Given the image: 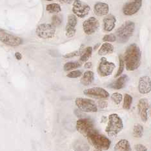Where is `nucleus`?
Returning <instances> with one entry per match:
<instances>
[{
    "label": "nucleus",
    "mask_w": 151,
    "mask_h": 151,
    "mask_svg": "<svg viewBox=\"0 0 151 151\" xmlns=\"http://www.w3.org/2000/svg\"><path fill=\"white\" fill-rule=\"evenodd\" d=\"M78 54H79V53L78 51H74V52H70V53H68V54L64 55L63 57L65 58H73V57L78 56Z\"/></svg>",
    "instance_id": "f704fd0d"
},
{
    "label": "nucleus",
    "mask_w": 151,
    "mask_h": 151,
    "mask_svg": "<svg viewBox=\"0 0 151 151\" xmlns=\"http://www.w3.org/2000/svg\"><path fill=\"white\" fill-rule=\"evenodd\" d=\"M82 63L80 61H70V62H67L64 65V70L65 71H70L76 68H78L81 66Z\"/></svg>",
    "instance_id": "393cba45"
},
{
    "label": "nucleus",
    "mask_w": 151,
    "mask_h": 151,
    "mask_svg": "<svg viewBox=\"0 0 151 151\" xmlns=\"http://www.w3.org/2000/svg\"><path fill=\"white\" fill-rule=\"evenodd\" d=\"M149 108V101L146 98L140 99L138 104V110L139 117L143 122H146L148 119Z\"/></svg>",
    "instance_id": "4468645a"
},
{
    "label": "nucleus",
    "mask_w": 151,
    "mask_h": 151,
    "mask_svg": "<svg viewBox=\"0 0 151 151\" xmlns=\"http://www.w3.org/2000/svg\"><path fill=\"white\" fill-rule=\"evenodd\" d=\"M115 67L114 63L110 62L107 58L102 57L98 67V73L101 77H107L112 74Z\"/></svg>",
    "instance_id": "6e6552de"
},
{
    "label": "nucleus",
    "mask_w": 151,
    "mask_h": 151,
    "mask_svg": "<svg viewBox=\"0 0 151 151\" xmlns=\"http://www.w3.org/2000/svg\"><path fill=\"white\" fill-rule=\"evenodd\" d=\"M36 32L37 36L41 38H52L56 34V27L49 23L41 24L37 27Z\"/></svg>",
    "instance_id": "423d86ee"
},
{
    "label": "nucleus",
    "mask_w": 151,
    "mask_h": 151,
    "mask_svg": "<svg viewBox=\"0 0 151 151\" xmlns=\"http://www.w3.org/2000/svg\"><path fill=\"white\" fill-rule=\"evenodd\" d=\"M114 46L111 43L105 42L101 45V47L98 50V54L101 56H105V55L112 54L114 52Z\"/></svg>",
    "instance_id": "4be33fe9"
},
{
    "label": "nucleus",
    "mask_w": 151,
    "mask_h": 151,
    "mask_svg": "<svg viewBox=\"0 0 151 151\" xmlns=\"http://www.w3.org/2000/svg\"><path fill=\"white\" fill-rule=\"evenodd\" d=\"M15 57L18 60H22V55L19 52H16L15 54Z\"/></svg>",
    "instance_id": "58836bf2"
},
{
    "label": "nucleus",
    "mask_w": 151,
    "mask_h": 151,
    "mask_svg": "<svg viewBox=\"0 0 151 151\" xmlns=\"http://www.w3.org/2000/svg\"><path fill=\"white\" fill-rule=\"evenodd\" d=\"M75 104L81 111L85 112H96L98 109L94 101L87 98H77Z\"/></svg>",
    "instance_id": "39448f33"
},
{
    "label": "nucleus",
    "mask_w": 151,
    "mask_h": 151,
    "mask_svg": "<svg viewBox=\"0 0 151 151\" xmlns=\"http://www.w3.org/2000/svg\"><path fill=\"white\" fill-rule=\"evenodd\" d=\"M94 151H102V150H97V149H96V150H95Z\"/></svg>",
    "instance_id": "ea45409f"
},
{
    "label": "nucleus",
    "mask_w": 151,
    "mask_h": 151,
    "mask_svg": "<svg viewBox=\"0 0 151 151\" xmlns=\"http://www.w3.org/2000/svg\"><path fill=\"white\" fill-rule=\"evenodd\" d=\"M142 6V0H132L123 5L122 12L125 16H133L139 11Z\"/></svg>",
    "instance_id": "9d476101"
},
{
    "label": "nucleus",
    "mask_w": 151,
    "mask_h": 151,
    "mask_svg": "<svg viewBox=\"0 0 151 151\" xmlns=\"http://www.w3.org/2000/svg\"><path fill=\"white\" fill-rule=\"evenodd\" d=\"M123 58L127 70L134 71L138 69L141 63L142 58V53L138 45L136 43L130 44L127 48Z\"/></svg>",
    "instance_id": "f257e3e1"
},
{
    "label": "nucleus",
    "mask_w": 151,
    "mask_h": 151,
    "mask_svg": "<svg viewBox=\"0 0 151 151\" xmlns=\"http://www.w3.org/2000/svg\"><path fill=\"white\" fill-rule=\"evenodd\" d=\"M0 41L6 45L13 47H18L23 43V40L20 37L5 32L0 33Z\"/></svg>",
    "instance_id": "ddd939ff"
},
{
    "label": "nucleus",
    "mask_w": 151,
    "mask_h": 151,
    "mask_svg": "<svg viewBox=\"0 0 151 151\" xmlns=\"http://www.w3.org/2000/svg\"><path fill=\"white\" fill-rule=\"evenodd\" d=\"M88 142L97 150H108L111 145V142L107 137L99 134L96 130H93L86 137Z\"/></svg>",
    "instance_id": "f03ea898"
},
{
    "label": "nucleus",
    "mask_w": 151,
    "mask_h": 151,
    "mask_svg": "<svg viewBox=\"0 0 151 151\" xmlns=\"http://www.w3.org/2000/svg\"><path fill=\"white\" fill-rule=\"evenodd\" d=\"M46 10L49 13H59L61 11V6L58 3H51L47 5Z\"/></svg>",
    "instance_id": "cd10ccee"
},
{
    "label": "nucleus",
    "mask_w": 151,
    "mask_h": 151,
    "mask_svg": "<svg viewBox=\"0 0 151 151\" xmlns=\"http://www.w3.org/2000/svg\"><path fill=\"white\" fill-rule=\"evenodd\" d=\"M102 40L104 42L112 43L116 41V37L114 34H108L104 36V37L102 38Z\"/></svg>",
    "instance_id": "7c9ffc66"
},
{
    "label": "nucleus",
    "mask_w": 151,
    "mask_h": 151,
    "mask_svg": "<svg viewBox=\"0 0 151 151\" xmlns=\"http://www.w3.org/2000/svg\"><path fill=\"white\" fill-rule=\"evenodd\" d=\"M144 129L142 125H141L139 123L135 124L133 127V136L134 138H140L143 135Z\"/></svg>",
    "instance_id": "a878e982"
},
{
    "label": "nucleus",
    "mask_w": 151,
    "mask_h": 151,
    "mask_svg": "<svg viewBox=\"0 0 151 151\" xmlns=\"http://www.w3.org/2000/svg\"><path fill=\"white\" fill-rule=\"evenodd\" d=\"M91 11L90 6L80 0H74L73 5V12L74 14L80 18L87 16Z\"/></svg>",
    "instance_id": "1a4fd4ad"
},
{
    "label": "nucleus",
    "mask_w": 151,
    "mask_h": 151,
    "mask_svg": "<svg viewBox=\"0 0 151 151\" xmlns=\"http://www.w3.org/2000/svg\"><path fill=\"white\" fill-rule=\"evenodd\" d=\"M92 47H87L85 48L84 50L81 52L80 61L81 63L87 62V61L90 59V58L92 56Z\"/></svg>",
    "instance_id": "b1692460"
},
{
    "label": "nucleus",
    "mask_w": 151,
    "mask_h": 151,
    "mask_svg": "<svg viewBox=\"0 0 151 151\" xmlns=\"http://www.w3.org/2000/svg\"><path fill=\"white\" fill-rule=\"evenodd\" d=\"M123 108L125 110H129L131 107L132 103L133 98L130 94H125L123 97Z\"/></svg>",
    "instance_id": "bb28decb"
},
{
    "label": "nucleus",
    "mask_w": 151,
    "mask_h": 151,
    "mask_svg": "<svg viewBox=\"0 0 151 151\" xmlns=\"http://www.w3.org/2000/svg\"><path fill=\"white\" fill-rule=\"evenodd\" d=\"M84 67L85 68H91L92 67V63L91 62H86Z\"/></svg>",
    "instance_id": "4c0bfd02"
},
{
    "label": "nucleus",
    "mask_w": 151,
    "mask_h": 151,
    "mask_svg": "<svg viewBox=\"0 0 151 151\" xmlns=\"http://www.w3.org/2000/svg\"><path fill=\"white\" fill-rule=\"evenodd\" d=\"M82 76V72L79 70H73L68 73L67 76L69 78H78Z\"/></svg>",
    "instance_id": "2f4dec72"
},
{
    "label": "nucleus",
    "mask_w": 151,
    "mask_h": 151,
    "mask_svg": "<svg viewBox=\"0 0 151 151\" xmlns=\"http://www.w3.org/2000/svg\"><path fill=\"white\" fill-rule=\"evenodd\" d=\"M83 94L90 98L98 99H106L109 98V93L101 87H93L85 89L83 91Z\"/></svg>",
    "instance_id": "9b49d317"
},
{
    "label": "nucleus",
    "mask_w": 151,
    "mask_h": 151,
    "mask_svg": "<svg viewBox=\"0 0 151 151\" xmlns=\"http://www.w3.org/2000/svg\"><path fill=\"white\" fill-rule=\"evenodd\" d=\"M114 151H132L131 146L128 140L125 139H120L116 144L114 148Z\"/></svg>",
    "instance_id": "412c9836"
},
{
    "label": "nucleus",
    "mask_w": 151,
    "mask_h": 151,
    "mask_svg": "<svg viewBox=\"0 0 151 151\" xmlns=\"http://www.w3.org/2000/svg\"><path fill=\"white\" fill-rule=\"evenodd\" d=\"M99 27V22L95 17H90L83 23V30L87 35H92L97 31Z\"/></svg>",
    "instance_id": "f8f14e48"
},
{
    "label": "nucleus",
    "mask_w": 151,
    "mask_h": 151,
    "mask_svg": "<svg viewBox=\"0 0 151 151\" xmlns=\"http://www.w3.org/2000/svg\"><path fill=\"white\" fill-rule=\"evenodd\" d=\"M123 129V123L122 118L117 114H110L108 124L105 128V132L109 136H116Z\"/></svg>",
    "instance_id": "20e7f679"
},
{
    "label": "nucleus",
    "mask_w": 151,
    "mask_h": 151,
    "mask_svg": "<svg viewBox=\"0 0 151 151\" xmlns=\"http://www.w3.org/2000/svg\"><path fill=\"white\" fill-rule=\"evenodd\" d=\"M94 12L98 16H105L109 12V6L106 3L98 2L94 6Z\"/></svg>",
    "instance_id": "6ab92c4d"
},
{
    "label": "nucleus",
    "mask_w": 151,
    "mask_h": 151,
    "mask_svg": "<svg viewBox=\"0 0 151 151\" xmlns=\"http://www.w3.org/2000/svg\"><path fill=\"white\" fill-rule=\"evenodd\" d=\"M94 80V74L92 71L87 70L85 72L81 78V83L84 86H88L92 83Z\"/></svg>",
    "instance_id": "aec40b11"
},
{
    "label": "nucleus",
    "mask_w": 151,
    "mask_h": 151,
    "mask_svg": "<svg viewBox=\"0 0 151 151\" xmlns=\"http://www.w3.org/2000/svg\"><path fill=\"white\" fill-rule=\"evenodd\" d=\"M125 67V66L124 60H123V58L122 55H119V67H118V69L117 71V73H116V74L115 75L116 78H118L122 75L123 70H124Z\"/></svg>",
    "instance_id": "c85d7f7f"
},
{
    "label": "nucleus",
    "mask_w": 151,
    "mask_h": 151,
    "mask_svg": "<svg viewBox=\"0 0 151 151\" xmlns=\"http://www.w3.org/2000/svg\"><path fill=\"white\" fill-rule=\"evenodd\" d=\"M134 148L136 151H147V148L143 144H137Z\"/></svg>",
    "instance_id": "72a5a7b5"
},
{
    "label": "nucleus",
    "mask_w": 151,
    "mask_h": 151,
    "mask_svg": "<svg viewBox=\"0 0 151 151\" xmlns=\"http://www.w3.org/2000/svg\"><path fill=\"white\" fill-rule=\"evenodd\" d=\"M61 22H62V19L59 15H54L52 18V25H53L54 27L60 26Z\"/></svg>",
    "instance_id": "473e14b6"
},
{
    "label": "nucleus",
    "mask_w": 151,
    "mask_h": 151,
    "mask_svg": "<svg viewBox=\"0 0 151 151\" xmlns=\"http://www.w3.org/2000/svg\"><path fill=\"white\" fill-rule=\"evenodd\" d=\"M77 23V17L74 14H70L68 16L66 28H65V30H66L65 33H66V36L67 37H72L75 35L76 32V27Z\"/></svg>",
    "instance_id": "2eb2a0df"
},
{
    "label": "nucleus",
    "mask_w": 151,
    "mask_h": 151,
    "mask_svg": "<svg viewBox=\"0 0 151 151\" xmlns=\"http://www.w3.org/2000/svg\"><path fill=\"white\" fill-rule=\"evenodd\" d=\"M57 1H60L61 3H67V4H70V3H72L74 1V0H57Z\"/></svg>",
    "instance_id": "e433bc0d"
},
{
    "label": "nucleus",
    "mask_w": 151,
    "mask_h": 151,
    "mask_svg": "<svg viewBox=\"0 0 151 151\" xmlns=\"http://www.w3.org/2000/svg\"><path fill=\"white\" fill-rule=\"evenodd\" d=\"M45 1H52V0H45Z\"/></svg>",
    "instance_id": "a19ab883"
},
{
    "label": "nucleus",
    "mask_w": 151,
    "mask_h": 151,
    "mask_svg": "<svg viewBox=\"0 0 151 151\" xmlns=\"http://www.w3.org/2000/svg\"><path fill=\"white\" fill-rule=\"evenodd\" d=\"M98 106L100 109H105L108 106V103L105 100H101L98 102Z\"/></svg>",
    "instance_id": "c9c22d12"
},
{
    "label": "nucleus",
    "mask_w": 151,
    "mask_h": 151,
    "mask_svg": "<svg viewBox=\"0 0 151 151\" xmlns=\"http://www.w3.org/2000/svg\"><path fill=\"white\" fill-rule=\"evenodd\" d=\"M73 149L74 151H88L90 147L83 140H76L73 144Z\"/></svg>",
    "instance_id": "5701e85b"
},
{
    "label": "nucleus",
    "mask_w": 151,
    "mask_h": 151,
    "mask_svg": "<svg viewBox=\"0 0 151 151\" xmlns=\"http://www.w3.org/2000/svg\"><path fill=\"white\" fill-rule=\"evenodd\" d=\"M111 98L112 99V101L116 104V105H119L121 104V102L122 101L123 97V95L122 94L119 93V92H114V93H113L111 96Z\"/></svg>",
    "instance_id": "c756f323"
},
{
    "label": "nucleus",
    "mask_w": 151,
    "mask_h": 151,
    "mask_svg": "<svg viewBox=\"0 0 151 151\" xmlns=\"http://www.w3.org/2000/svg\"><path fill=\"white\" fill-rule=\"evenodd\" d=\"M129 80V77L127 75L123 74L121 75L118 78L109 85V87L114 90H120L126 86V84Z\"/></svg>",
    "instance_id": "a211bd4d"
},
{
    "label": "nucleus",
    "mask_w": 151,
    "mask_h": 151,
    "mask_svg": "<svg viewBox=\"0 0 151 151\" xmlns=\"http://www.w3.org/2000/svg\"><path fill=\"white\" fill-rule=\"evenodd\" d=\"M76 127L77 131L85 137H87L89 133L95 129L93 122L88 118L79 119L76 122Z\"/></svg>",
    "instance_id": "0eeeda50"
},
{
    "label": "nucleus",
    "mask_w": 151,
    "mask_h": 151,
    "mask_svg": "<svg viewBox=\"0 0 151 151\" xmlns=\"http://www.w3.org/2000/svg\"><path fill=\"white\" fill-rule=\"evenodd\" d=\"M138 91L142 94H147L151 92V79L147 76H142L138 81Z\"/></svg>",
    "instance_id": "dca6fc26"
},
{
    "label": "nucleus",
    "mask_w": 151,
    "mask_h": 151,
    "mask_svg": "<svg viewBox=\"0 0 151 151\" xmlns=\"http://www.w3.org/2000/svg\"><path fill=\"white\" fill-rule=\"evenodd\" d=\"M135 30V24L132 22L127 21L123 23L116 32V41L119 43H127L133 35Z\"/></svg>",
    "instance_id": "7ed1b4c3"
},
{
    "label": "nucleus",
    "mask_w": 151,
    "mask_h": 151,
    "mask_svg": "<svg viewBox=\"0 0 151 151\" xmlns=\"http://www.w3.org/2000/svg\"><path fill=\"white\" fill-rule=\"evenodd\" d=\"M116 23V17L112 14L106 16L103 20V27L104 31L110 32L115 28Z\"/></svg>",
    "instance_id": "f3484780"
}]
</instances>
